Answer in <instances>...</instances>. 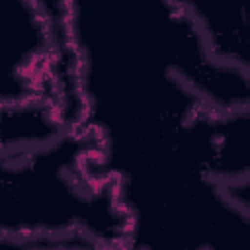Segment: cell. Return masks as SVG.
I'll return each instance as SVG.
<instances>
[{
	"mask_svg": "<svg viewBox=\"0 0 250 250\" xmlns=\"http://www.w3.org/2000/svg\"><path fill=\"white\" fill-rule=\"evenodd\" d=\"M2 236L125 244L117 184L104 168L98 141L82 127L31 150L2 152Z\"/></svg>",
	"mask_w": 250,
	"mask_h": 250,
	"instance_id": "cell-2",
	"label": "cell"
},
{
	"mask_svg": "<svg viewBox=\"0 0 250 250\" xmlns=\"http://www.w3.org/2000/svg\"><path fill=\"white\" fill-rule=\"evenodd\" d=\"M82 107L105 170L174 145L205 109L250 104V78L213 57L188 0L68 2Z\"/></svg>",
	"mask_w": 250,
	"mask_h": 250,
	"instance_id": "cell-1",
	"label": "cell"
},
{
	"mask_svg": "<svg viewBox=\"0 0 250 250\" xmlns=\"http://www.w3.org/2000/svg\"><path fill=\"white\" fill-rule=\"evenodd\" d=\"M178 150L221 186L250 178V104L227 111L205 109L182 131Z\"/></svg>",
	"mask_w": 250,
	"mask_h": 250,
	"instance_id": "cell-3",
	"label": "cell"
},
{
	"mask_svg": "<svg viewBox=\"0 0 250 250\" xmlns=\"http://www.w3.org/2000/svg\"><path fill=\"white\" fill-rule=\"evenodd\" d=\"M72 127L51 102L2 104V152H23L59 139Z\"/></svg>",
	"mask_w": 250,
	"mask_h": 250,
	"instance_id": "cell-5",
	"label": "cell"
},
{
	"mask_svg": "<svg viewBox=\"0 0 250 250\" xmlns=\"http://www.w3.org/2000/svg\"><path fill=\"white\" fill-rule=\"evenodd\" d=\"M0 250H125L115 246H102L88 240H20L2 236Z\"/></svg>",
	"mask_w": 250,
	"mask_h": 250,
	"instance_id": "cell-6",
	"label": "cell"
},
{
	"mask_svg": "<svg viewBox=\"0 0 250 250\" xmlns=\"http://www.w3.org/2000/svg\"><path fill=\"white\" fill-rule=\"evenodd\" d=\"M188 2L213 57L250 78V2Z\"/></svg>",
	"mask_w": 250,
	"mask_h": 250,
	"instance_id": "cell-4",
	"label": "cell"
}]
</instances>
